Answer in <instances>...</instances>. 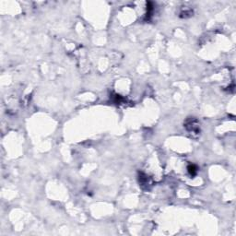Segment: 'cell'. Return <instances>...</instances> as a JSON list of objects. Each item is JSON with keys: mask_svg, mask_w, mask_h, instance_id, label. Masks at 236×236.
<instances>
[{"mask_svg": "<svg viewBox=\"0 0 236 236\" xmlns=\"http://www.w3.org/2000/svg\"><path fill=\"white\" fill-rule=\"evenodd\" d=\"M185 127L186 129L191 133V134H198L199 133V125L196 119H188L185 123Z\"/></svg>", "mask_w": 236, "mask_h": 236, "instance_id": "obj_1", "label": "cell"}, {"mask_svg": "<svg viewBox=\"0 0 236 236\" xmlns=\"http://www.w3.org/2000/svg\"><path fill=\"white\" fill-rule=\"evenodd\" d=\"M188 172H189V174H190L192 176H194V175H196V174H197V168L196 165H194V164L189 165V166H188Z\"/></svg>", "mask_w": 236, "mask_h": 236, "instance_id": "obj_2", "label": "cell"}]
</instances>
